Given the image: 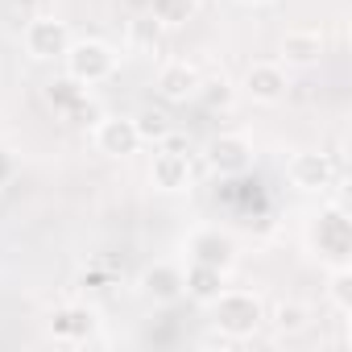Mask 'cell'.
Instances as JSON below:
<instances>
[{"label":"cell","mask_w":352,"mask_h":352,"mask_svg":"<svg viewBox=\"0 0 352 352\" xmlns=\"http://www.w3.org/2000/svg\"><path fill=\"white\" fill-rule=\"evenodd\" d=\"M120 67V54L100 42V38H83V42H71L67 54H63V71L67 79H75L79 87H96V83H108Z\"/></svg>","instance_id":"cell-1"},{"label":"cell","mask_w":352,"mask_h":352,"mask_svg":"<svg viewBox=\"0 0 352 352\" xmlns=\"http://www.w3.org/2000/svg\"><path fill=\"white\" fill-rule=\"evenodd\" d=\"M212 323L228 336V340H245V336H253L261 323H265V307H261V298L257 294H249V290H220L212 302Z\"/></svg>","instance_id":"cell-2"},{"label":"cell","mask_w":352,"mask_h":352,"mask_svg":"<svg viewBox=\"0 0 352 352\" xmlns=\"http://www.w3.org/2000/svg\"><path fill=\"white\" fill-rule=\"evenodd\" d=\"M91 145L104 157H129L145 145V137H141V124L133 116H100L91 129Z\"/></svg>","instance_id":"cell-3"},{"label":"cell","mask_w":352,"mask_h":352,"mask_svg":"<svg viewBox=\"0 0 352 352\" xmlns=\"http://www.w3.org/2000/svg\"><path fill=\"white\" fill-rule=\"evenodd\" d=\"M21 42H25V50H30V58L50 63V58H63L75 38H71L67 21H58V17H34V21H25Z\"/></svg>","instance_id":"cell-4"},{"label":"cell","mask_w":352,"mask_h":352,"mask_svg":"<svg viewBox=\"0 0 352 352\" xmlns=\"http://www.w3.org/2000/svg\"><path fill=\"white\" fill-rule=\"evenodd\" d=\"M204 157H208V166L220 174V179H236V174H249V166H253V145L241 133H220V137L208 141Z\"/></svg>","instance_id":"cell-5"},{"label":"cell","mask_w":352,"mask_h":352,"mask_svg":"<svg viewBox=\"0 0 352 352\" xmlns=\"http://www.w3.org/2000/svg\"><path fill=\"white\" fill-rule=\"evenodd\" d=\"M286 179H290V187H298V191H327L331 179H336V166H331L327 153L298 149V153H290V162H286Z\"/></svg>","instance_id":"cell-6"},{"label":"cell","mask_w":352,"mask_h":352,"mask_svg":"<svg viewBox=\"0 0 352 352\" xmlns=\"http://www.w3.org/2000/svg\"><path fill=\"white\" fill-rule=\"evenodd\" d=\"M149 183H153L157 191H166V195L187 191V187H191V157L162 145V149L153 153V166H149Z\"/></svg>","instance_id":"cell-7"},{"label":"cell","mask_w":352,"mask_h":352,"mask_svg":"<svg viewBox=\"0 0 352 352\" xmlns=\"http://www.w3.org/2000/svg\"><path fill=\"white\" fill-rule=\"evenodd\" d=\"M315 249L331 265H348V216L344 208H327L315 224Z\"/></svg>","instance_id":"cell-8"},{"label":"cell","mask_w":352,"mask_h":352,"mask_svg":"<svg viewBox=\"0 0 352 352\" xmlns=\"http://www.w3.org/2000/svg\"><path fill=\"white\" fill-rule=\"evenodd\" d=\"M199 71L191 67V63H183V58H170V63H162V71H157V96L166 100V104H187V100H195V91H199Z\"/></svg>","instance_id":"cell-9"},{"label":"cell","mask_w":352,"mask_h":352,"mask_svg":"<svg viewBox=\"0 0 352 352\" xmlns=\"http://www.w3.org/2000/svg\"><path fill=\"white\" fill-rule=\"evenodd\" d=\"M187 253H191V261H199V265L228 270V265L236 261V241H232L228 232H220V228H199V232L187 241Z\"/></svg>","instance_id":"cell-10"},{"label":"cell","mask_w":352,"mask_h":352,"mask_svg":"<svg viewBox=\"0 0 352 352\" xmlns=\"http://www.w3.org/2000/svg\"><path fill=\"white\" fill-rule=\"evenodd\" d=\"M245 96L253 104H278V100H286V67L282 63H253L245 71Z\"/></svg>","instance_id":"cell-11"},{"label":"cell","mask_w":352,"mask_h":352,"mask_svg":"<svg viewBox=\"0 0 352 352\" xmlns=\"http://www.w3.org/2000/svg\"><path fill=\"white\" fill-rule=\"evenodd\" d=\"M141 294L149 298V302H179L187 290H183V270L174 265V261H157V265H149L145 274H141Z\"/></svg>","instance_id":"cell-12"},{"label":"cell","mask_w":352,"mask_h":352,"mask_svg":"<svg viewBox=\"0 0 352 352\" xmlns=\"http://www.w3.org/2000/svg\"><path fill=\"white\" fill-rule=\"evenodd\" d=\"M162 42H166V30H162L149 13H141V17H133V21L124 25V50H129V54L157 58V54H162Z\"/></svg>","instance_id":"cell-13"},{"label":"cell","mask_w":352,"mask_h":352,"mask_svg":"<svg viewBox=\"0 0 352 352\" xmlns=\"http://www.w3.org/2000/svg\"><path fill=\"white\" fill-rule=\"evenodd\" d=\"M319 54H323V38H319V30H290V34L282 38V54H278V63H282V67H315Z\"/></svg>","instance_id":"cell-14"},{"label":"cell","mask_w":352,"mask_h":352,"mask_svg":"<svg viewBox=\"0 0 352 352\" xmlns=\"http://www.w3.org/2000/svg\"><path fill=\"white\" fill-rule=\"evenodd\" d=\"M183 290L195 298V302H212L220 290H224V270H216V265H199V261H191L187 270H183Z\"/></svg>","instance_id":"cell-15"},{"label":"cell","mask_w":352,"mask_h":352,"mask_svg":"<svg viewBox=\"0 0 352 352\" xmlns=\"http://www.w3.org/2000/svg\"><path fill=\"white\" fill-rule=\"evenodd\" d=\"M91 327H96V315H91L87 307H67V311H58L54 323H50V331H54L58 340H87Z\"/></svg>","instance_id":"cell-16"},{"label":"cell","mask_w":352,"mask_h":352,"mask_svg":"<svg viewBox=\"0 0 352 352\" xmlns=\"http://www.w3.org/2000/svg\"><path fill=\"white\" fill-rule=\"evenodd\" d=\"M162 30H179L195 17V0H149V9H145Z\"/></svg>","instance_id":"cell-17"},{"label":"cell","mask_w":352,"mask_h":352,"mask_svg":"<svg viewBox=\"0 0 352 352\" xmlns=\"http://www.w3.org/2000/svg\"><path fill=\"white\" fill-rule=\"evenodd\" d=\"M265 319L274 323V331L294 336V331H302V327H307V307H302V302H278V307H270V311H265Z\"/></svg>","instance_id":"cell-18"},{"label":"cell","mask_w":352,"mask_h":352,"mask_svg":"<svg viewBox=\"0 0 352 352\" xmlns=\"http://www.w3.org/2000/svg\"><path fill=\"white\" fill-rule=\"evenodd\" d=\"M327 298L340 315L352 311V270L348 265H331V278H327Z\"/></svg>","instance_id":"cell-19"},{"label":"cell","mask_w":352,"mask_h":352,"mask_svg":"<svg viewBox=\"0 0 352 352\" xmlns=\"http://www.w3.org/2000/svg\"><path fill=\"white\" fill-rule=\"evenodd\" d=\"M195 100H199L204 108H228V100H232V87H228V79H212V83H199Z\"/></svg>","instance_id":"cell-20"},{"label":"cell","mask_w":352,"mask_h":352,"mask_svg":"<svg viewBox=\"0 0 352 352\" xmlns=\"http://www.w3.org/2000/svg\"><path fill=\"white\" fill-rule=\"evenodd\" d=\"M13 174H17V162H13V153H9L5 145H0V187H5Z\"/></svg>","instance_id":"cell-21"},{"label":"cell","mask_w":352,"mask_h":352,"mask_svg":"<svg viewBox=\"0 0 352 352\" xmlns=\"http://www.w3.org/2000/svg\"><path fill=\"white\" fill-rule=\"evenodd\" d=\"M241 5H270V0H241Z\"/></svg>","instance_id":"cell-22"}]
</instances>
